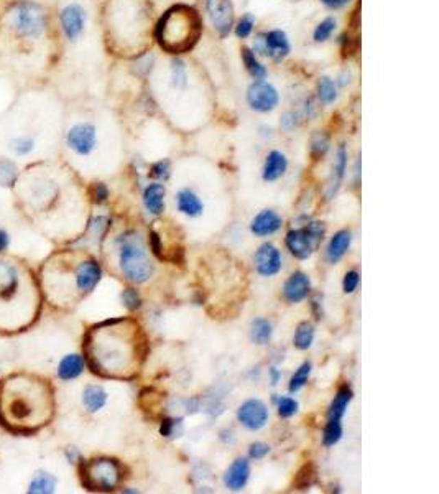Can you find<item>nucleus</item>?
Returning <instances> with one entry per match:
<instances>
[{
	"label": "nucleus",
	"instance_id": "473e14b6",
	"mask_svg": "<svg viewBox=\"0 0 439 494\" xmlns=\"http://www.w3.org/2000/svg\"><path fill=\"white\" fill-rule=\"evenodd\" d=\"M339 89L337 85H335L334 78L328 76V74H322V76L318 78L316 81V101L322 104V106L329 107L333 104L337 102L339 99Z\"/></svg>",
	"mask_w": 439,
	"mask_h": 494
},
{
	"label": "nucleus",
	"instance_id": "a878e982",
	"mask_svg": "<svg viewBox=\"0 0 439 494\" xmlns=\"http://www.w3.org/2000/svg\"><path fill=\"white\" fill-rule=\"evenodd\" d=\"M109 394L101 384H88L84 385L81 392V404L84 407L86 412L97 414L107 405Z\"/></svg>",
	"mask_w": 439,
	"mask_h": 494
},
{
	"label": "nucleus",
	"instance_id": "6e6552de",
	"mask_svg": "<svg viewBox=\"0 0 439 494\" xmlns=\"http://www.w3.org/2000/svg\"><path fill=\"white\" fill-rule=\"evenodd\" d=\"M139 326L126 318L97 323L86 331L82 351L89 371L109 379H123L134 371L139 355Z\"/></svg>",
	"mask_w": 439,
	"mask_h": 494
},
{
	"label": "nucleus",
	"instance_id": "4468645a",
	"mask_svg": "<svg viewBox=\"0 0 439 494\" xmlns=\"http://www.w3.org/2000/svg\"><path fill=\"white\" fill-rule=\"evenodd\" d=\"M252 49L262 60H270L272 63H283L292 55V40L287 32L281 28H270V30L257 32L252 41Z\"/></svg>",
	"mask_w": 439,
	"mask_h": 494
},
{
	"label": "nucleus",
	"instance_id": "c03bdc74",
	"mask_svg": "<svg viewBox=\"0 0 439 494\" xmlns=\"http://www.w3.org/2000/svg\"><path fill=\"white\" fill-rule=\"evenodd\" d=\"M301 122H303V117H301L300 112L295 109L285 111L280 117V127L281 131L285 132H293L295 128L300 127Z\"/></svg>",
	"mask_w": 439,
	"mask_h": 494
},
{
	"label": "nucleus",
	"instance_id": "aec40b11",
	"mask_svg": "<svg viewBox=\"0 0 439 494\" xmlns=\"http://www.w3.org/2000/svg\"><path fill=\"white\" fill-rule=\"evenodd\" d=\"M86 368H88V364H86L84 356L80 352H69L58 361L56 377L61 383H71V381L80 379L84 374Z\"/></svg>",
	"mask_w": 439,
	"mask_h": 494
},
{
	"label": "nucleus",
	"instance_id": "f8f14e48",
	"mask_svg": "<svg viewBox=\"0 0 439 494\" xmlns=\"http://www.w3.org/2000/svg\"><path fill=\"white\" fill-rule=\"evenodd\" d=\"M117 267L122 277L132 284H145L152 279L155 264L148 257L143 239L139 232L127 231L114 239Z\"/></svg>",
	"mask_w": 439,
	"mask_h": 494
},
{
	"label": "nucleus",
	"instance_id": "79ce46f5",
	"mask_svg": "<svg viewBox=\"0 0 439 494\" xmlns=\"http://www.w3.org/2000/svg\"><path fill=\"white\" fill-rule=\"evenodd\" d=\"M329 147H331V140H329V135H326L324 132H316L311 137V145H309V152H311V157L313 160H321L324 159L326 153L329 152Z\"/></svg>",
	"mask_w": 439,
	"mask_h": 494
},
{
	"label": "nucleus",
	"instance_id": "680f3d73",
	"mask_svg": "<svg viewBox=\"0 0 439 494\" xmlns=\"http://www.w3.org/2000/svg\"><path fill=\"white\" fill-rule=\"evenodd\" d=\"M259 134H260V137H263L265 140H270L273 137V128L270 126H262L260 127Z\"/></svg>",
	"mask_w": 439,
	"mask_h": 494
},
{
	"label": "nucleus",
	"instance_id": "39448f33",
	"mask_svg": "<svg viewBox=\"0 0 439 494\" xmlns=\"http://www.w3.org/2000/svg\"><path fill=\"white\" fill-rule=\"evenodd\" d=\"M36 276L45 303L68 310L96 290L104 271L96 257L81 249H60L38 265Z\"/></svg>",
	"mask_w": 439,
	"mask_h": 494
},
{
	"label": "nucleus",
	"instance_id": "dca6fc26",
	"mask_svg": "<svg viewBox=\"0 0 439 494\" xmlns=\"http://www.w3.org/2000/svg\"><path fill=\"white\" fill-rule=\"evenodd\" d=\"M280 91L267 80H257L248 85L246 102L248 109L255 114H270L280 106Z\"/></svg>",
	"mask_w": 439,
	"mask_h": 494
},
{
	"label": "nucleus",
	"instance_id": "5fc2aeb1",
	"mask_svg": "<svg viewBox=\"0 0 439 494\" xmlns=\"http://www.w3.org/2000/svg\"><path fill=\"white\" fill-rule=\"evenodd\" d=\"M12 244H14L12 232L5 226H0V256L10 254Z\"/></svg>",
	"mask_w": 439,
	"mask_h": 494
},
{
	"label": "nucleus",
	"instance_id": "09e8293b",
	"mask_svg": "<svg viewBox=\"0 0 439 494\" xmlns=\"http://www.w3.org/2000/svg\"><path fill=\"white\" fill-rule=\"evenodd\" d=\"M313 480H314V468H313L311 463H308V464H305L303 468H301L300 473H298L295 484H296L298 489H306V488L311 486Z\"/></svg>",
	"mask_w": 439,
	"mask_h": 494
},
{
	"label": "nucleus",
	"instance_id": "603ef678",
	"mask_svg": "<svg viewBox=\"0 0 439 494\" xmlns=\"http://www.w3.org/2000/svg\"><path fill=\"white\" fill-rule=\"evenodd\" d=\"M178 429H181L180 418H178V420H175V418H163L160 425V434L163 435V437H175L178 434Z\"/></svg>",
	"mask_w": 439,
	"mask_h": 494
},
{
	"label": "nucleus",
	"instance_id": "4c0bfd02",
	"mask_svg": "<svg viewBox=\"0 0 439 494\" xmlns=\"http://www.w3.org/2000/svg\"><path fill=\"white\" fill-rule=\"evenodd\" d=\"M19 165L15 160L7 159V157H0V186L3 188H14L16 178L20 175Z\"/></svg>",
	"mask_w": 439,
	"mask_h": 494
},
{
	"label": "nucleus",
	"instance_id": "a211bd4d",
	"mask_svg": "<svg viewBox=\"0 0 439 494\" xmlns=\"http://www.w3.org/2000/svg\"><path fill=\"white\" fill-rule=\"evenodd\" d=\"M255 271L262 277H275L283 267V257L280 249L272 243H265L255 251L254 256Z\"/></svg>",
	"mask_w": 439,
	"mask_h": 494
},
{
	"label": "nucleus",
	"instance_id": "2f4dec72",
	"mask_svg": "<svg viewBox=\"0 0 439 494\" xmlns=\"http://www.w3.org/2000/svg\"><path fill=\"white\" fill-rule=\"evenodd\" d=\"M112 227V219L109 218V216H104V214H97V216H93V218L89 219L88 226L84 227V240H94V243H97L99 246H101L102 243H104L106 238H107V232L110 231Z\"/></svg>",
	"mask_w": 439,
	"mask_h": 494
},
{
	"label": "nucleus",
	"instance_id": "4d7b16f0",
	"mask_svg": "<svg viewBox=\"0 0 439 494\" xmlns=\"http://www.w3.org/2000/svg\"><path fill=\"white\" fill-rule=\"evenodd\" d=\"M63 453H64L66 462H68L69 464H74V467H78V464L82 462L81 451L78 450L76 447H66L63 450Z\"/></svg>",
	"mask_w": 439,
	"mask_h": 494
},
{
	"label": "nucleus",
	"instance_id": "bb28decb",
	"mask_svg": "<svg viewBox=\"0 0 439 494\" xmlns=\"http://www.w3.org/2000/svg\"><path fill=\"white\" fill-rule=\"evenodd\" d=\"M176 207L181 214L188 216V218H200L204 211V205H202L200 194H198L191 188H181L175 197Z\"/></svg>",
	"mask_w": 439,
	"mask_h": 494
},
{
	"label": "nucleus",
	"instance_id": "4be33fe9",
	"mask_svg": "<svg viewBox=\"0 0 439 494\" xmlns=\"http://www.w3.org/2000/svg\"><path fill=\"white\" fill-rule=\"evenodd\" d=\"M283 226L281 216L273 210H263L250 221V231L257 238H268L278 232Z\"/></svg>",
	"mask_w": 439,
	"mask_h": 494
},
{
	"label": "nucleus",
	"instance_id": "9d476101",
	"mask_svg": "<svg viewBox=\"0 0 439 494\" xmlns=\"http://www.w3.org/2000/svg\"><path fill=\"white\" fill-rule=\"evenodd\" d=\"M58 38V63L53 76L64 69L71 61L94 45V15L91 0H58L53 8ZM51 76V78H53Z\"/></svg>",
	"mask_w": 439,
	"mask_h": 494
},
{
	"label": "nucleus",
	"instance_id": "412c9836",
	"mask_svg": "<svg viewBox=\"0 0 439 494\" xmlns=\"http://www.w3.org/2000/svg\"><path fill=\"white\" fill-rule=\"evenodd\" d=\"M311 292V280L305 272H293L283 285V298L292 305L308 298Z\"/></svg>",
	"mask_w": 439,
	"mask_h": 494
},
{
	"label": "nucleus",
	"instance_id": "20e7f679",
	"mask_svg": "<svg viewBox=\"0 0 439 494\" xmlns=\"http://www.w3.org/2000/svg\"><path fill=\"white\" fill-rule=\"evenodd\" d=\"M56 394L48 377L32 371L0 379V427L15 437H33L55 420Z\"/></svg>",
	"mask_w": 439,
	"mask_h": 494
},
{
	"label": "nucleus",
	"instance_id": "ddd939ff",
	"mask_svg": "<svg viewBox=\"0 0 439 494\" xmlns=\"http://www.w3.org/2000/svg\"><path fill=\"white\" fill-rule=\"evenodd\" d=\"M81 484L88 491L112 493L122 486L126 478V470L122 463L109 456H96L91 460H82L78 464Z\"/></svg>",
	"mask_w": 439,
	"mask_h": 494
},
{
	"label": "nucleus",
	"instance_id": "393cba45",
	"mask_svg": "<svg viewBox=\"0 0 439 494\" xmlns=\"http://www.w3.org/2000/svg\"><path fill=\"white\" fill-rule=\"evenodd\" d=\"M347 148L346 145L341 144L337 147V152H335V159H334V165L333 170H331V178H329V183H328V199H333L335 194H337L339 188H341L344 178H346V172H347Z\"/></svg>",
	"mask_w": 439,
	"mask_h": 494
},
{
	"label": "nucleus",
	"instance_id": "49530a36",
	"mask_svg": "<svg viewBox=\"0 0 439 494\" xmlns=\"http://www.w3.org/2000/svg\"><path fill=\"white\" fill-rule=\"evenodd\" d=\"M298 402L292 397H280L276 401V410H278V415L281 418H289L293 417L298 412Z\"/></svg>",
	"mask_w": 439,
	"mask_h": 494
},
{
	"label": "nucleus",
	"instance_id": "58836bf2",
	"mask_svg": "<svg viewBox=\"0 0 439 494\" xmlns=\"http://www.w3.org/2000/svg\"><path fill=\"white\" fill-rule=\"evenodd\" d=\"M314 335H316V330H314V325L309 322L300 323L295 331V336H293V344H295L296 350L306 351L313 346Z\"/></svg>",
	"mask_w": 439,
	"mask_h": 494
},
{
	"label": "nucleus",
	"instance_id": "37998d69",
	"mask_svg": "<svg viewBox=\"0 0 439 494\" xmlns=\"http://www.w3.org/2000/svg\"><path fill=\"white\" fill-rule=\"evenodd\" d=\"M342 438V423L341 422H328L324 427V435H322V443L326 447H334Z\"/></svg>",
	"mask_w": 439,
	"mask_h": 494
},
{
	"label": "nucleus",
	"instance_id": "864d4df0",
	"mask_svg": "<svg viewBox=\"0 0 439 494\" xmlns=\"http://www.w3.org/2000/svg\"><path fill=\"white\" fill-rule=\"evenodd\" d=\"M268 453H270V447H268L267 443L255 442V443H252L250 447H248V458L255 460V462H259V460H263Z\"/></svg>",
	"mask_w": 439,
	"mask_h": 494
},
{
	"label": "nucleus",
	"instance_id": "de8ad7c7",
	"mask_svg": "<svg viewBox=\"0 0 439 494\" xmlns=\"http://www.w3.org/2000/svg\"><path fill=\"white\" fill-rule=\"evenodd\" d=\"M169 175H171V165H169L168 160L155 161V164L150 167V172H148V177L163 181L168 180Z\"/></svg>",
	"mask_w": 439,
	"mask_h": 494
},
{
	"label": "nucleus",
	"instance_id": "0eeeda50",
	"mask_svg": "<svg viewBox=\"0 0 439 494\" xmlns=\"http://www.w3.org/2000/svg\"><path fill=\"white\" fill-rule=\"evenodd\" d=\"M112 120L106 109L93 102H78L64 109L60 137V155L71 172L96 167L104 155Z\"/></svg>",
	"mask_w": 439,
	"mask_h": 494
},
{
	"label": "nucleus",
	"instance_id": "bf43d9fd",
	"mask_svg": "<svg viewBox=\"0 0 439 494\" xmlns=\"http://www.w3.org/2000/svg\"><path fill=\"white\" fill-rule=\"evenodd\" d=\"M352 82V73L351 69H344V71L339 73V76L335 78V85H337L339 89H346Z\"/></svg>",
	"mask_w": 439,
	"mask_h": 494
},
{
	"label": "nucleus",
	"instance_id": "e2e57ef3",
	"mask_svg": "<svg viewBox=\"0 0 439 494\" xmlns=\"http://www.w3.org/2000/svg\"><path fill=\"white\" fill-rule=\"evenodd\" d=\"M289 2H300V0H289Z\"/></svg>",
	"mask_w": 439,
	"mask_h": 494
},
{
	"label": "nucleus",
	"instance_id": "72a5a7b5",
	"mask_svg": "<svg viewBox=\"0 0 439 494\" xmlns=\"http://www.w3.org/2000/svg\"><path fill=\"white\" fill-rule=\"evenodd\" d=\"M352 397V389L347 384H344L341 389H339L337 394H335L334 401L331 402L329 410H328V422H341L342 417L347 412V407H349Z\"/></svg>",
	"mask_w": 439,
	"mask_h": 494
},
{
	"label": "nucleus",
	"instance_id": "6ab92c4d",
	"mask_svg": "<svg viewBox=\"0 0 439 494\" xmlns=\"http://www.w3.org/2000/svg\"><path fill=\"white\" fill-rule=\"evenodd\" d=\"M268 417L270 414H268L267 405L260 398H248L244 404H240L237 410V420L250 431L262 430L267 425Z\"/></svg>",
	"mask_w": 439,
	"mask_h": 494
},
{
	"label": "nucleus",
	"instance_id": "b1692460",
	"mask_svg": "<svg viewBox=\"0 0 439 494\" xmlns=\"http://www.w3.org/2000/svg\"><path fill=\"white\" fill-rule=\"evenodd\" d=\"M250 478V463L246 458H237L224 475V484L230 491H242Z\"/></svg>",
	"mask_w": 439,
	"mask_h": 494
},
{
	"label": "nucleus",
	"instance_id": "7ed1b4c3",
	"mask_svg": "<svg viewBox=\"0 0 439 494\" xmlns=\"http://www.w3.org/2000/svg\"><path fill=\"white\" fill-rule=\"evenodd\" d=\"M14 201L19 213L33 229L47 239H66V207L74 203L71 168L55 159L23 165L14 188Z\"/></svg>",
	"mask_w": 439,
	"mask_h": 494
},
{
	"label": "nucleus",
	"instance_id": "1a4fd4ad",
	"mask_svg": "<svg viewBox=\"0 0 439 494\" xmlns=\"http://www.w3.org/2000/svg\"><path fill=\"white\" fill-rule=\"evenodd\" d=\"M99 19L102 43L112 55L135 58L148 52L155 28L152 0H104Z\"/></svg>",
	"mask_w": 439,
	"mask_h": 494
},
{
	"label": "nucleus",
	"instance_id": "a18cd8bd",
	"mask_svg": "<svg viewBox=\"0 0 439 494\" xmlns=\"http://www.w3.org/2000/svg\"><path fill=\"white\" fill-rule=\"evenodd\" d=\"M120 298H122L123 306H126L128 311H137L142 308V297H140V293L137 292L135 289L122 290Z\"/></svg>",
	"mask_w": 439,
	"mask_h": 494
},
{
	"label": "nucleus",
	"instance_id": "a19ab883",
	"mask_svg": "<svg viewBox=\"0 0 439 494\" xmlns=\"http://www.w3.org/2000/svg\"><path fill=\"white\" fill-rule=\"evenodd\" d=\"M311 369H313V364L309 363V361H306V363L301 364V366L296 369L295 374L292 376V379H289L288 391L292 392V394L300 392L301 389H303L305 385L308 384L309 376H311Z\"/></svg>",
	"mask_w": 439,
	"mask_h": 494
},
{
	"label": "nucleus",
	"instance_id": "f257e3e1",
	"mask_svg": "<svg viewBox=\"0 0 439 494\" xmlns=\"http://www.w3.org/2000/svg\"><path fill=\"white\" fill-rule=\"evenodd\" d=\"M56 63L53 8L40 0H7L0 7V71L27 88L48 82Z\"/></svg>",
	"mask_w": 439,
	"mask_h": 494
},
{
	"label": "nucleus",
	"instance_id": "052dcab7",
	"mask_svg": "<svg viewBox=\"0 0 439 494\" xmlns=\"http://www.w3.org/2000/svg\"><path fill=\"white\" fill-rule=\"evenodd\" d=\"M268 374H270V383L272 385H276L281 381V371L278 368H270V371H268Z\"/></svg>",
	"mask_w": 439,
	"mask_h": 494
},
{
	"label": "nucleus",
	"instance_id": "9b49d317",
	"mask_svg": "<svg viewBox=\"0 0 439 494\" xmlns=\"http://www.w3.org/2000/svg\"><path fill=\"white\" fill-rule=\"evenodd\" d=\"M202 35V19L196 8L186 3L169 7L153 28L158 47L169 56H181L196 47Z\"/></svg>",
	"mask_w": 439,
	"mask_h": 494
},
{
	"label": "nucleus",
	"instance_id": "3c124183",
	"mask_svg": "<svg viewBox=\"0 0 439 494\" xmlns=\"http://www.w3.org/2000/svg\"><path fill=\"white\" fill-rule=\"evenodd\" d=\"M360 284V276L357 271H349L344 276V280H342V290L344 293H354L355 290H357Z\"/></svg>",
	"mask_w": 439,
	"mask_h": 494
},
{
	"label": "nucleus",
	"instance_id": "6e6d98bb",
	"mask_svg": "<svg viewBox=\"0 0 439 494\" xmlns=\"http://www.w3.org/2000/svg\"><path fill=\"white\" fill-rule=\"evenodd\" d=\"M148 243H150V249L152 252L155 254L158 259L163 260L165 259V254H163V244H161V238L158 232L155 231H150V234H148Z\"/></svg>",
	"mask_w": 439,
	"mask_h": 494
},
{
	"label": "nucleus",
	"instance_id": "423d86ee",
	"mask_svg": "<svg viewBox=\"0 0 439 494\" xmlns=\"http://www.w3.org/2000/svg\"><path fill=\"white\" fill-rule=\"evenodd\" d=\"M43 293L36 271L23 257L0 256V335L32 330L43 313Z\"/></svg>",
	"mask_w": 439,
	"mask_h": 494
},
{
	"label": "nucleus",
	"instance_id": "c85d7f7f",
	"mask_svg": "<svg viewBox=\"0 0 439 494\" xmlns=\"http://www.w3.org/2000/svg\"><path fill=\"white\" fill-rule=\"evenodd\" d=\"M351 244H352V232L349 229H342L335 232L333 238H331L328 247H326V259H328V262L337 264L339 260L347 254V251L351 249Z\"/></svg>",
	"mask_w": 439,
	"mask_h": 494
},
{
	"label": "nucleus",
	"instance_id": "c756f323",
	"mask_svg": "<svg viewBox=\"0 0 439 494\" xmlns=\"http://www.w3.org/2000/svg\"><path fill=\"white\" fill-rule=\"evenodd\" d=\"M240 60H242L244 68L248 76L252 80H267L268 78V68L265 66L263 60L260 56H257L254 53V49L250 47H242L240 48Z\"/></svg>",
	"mask_w": 439,
	"mask_h": 494
},
{
	"label": "nucleus",
	"instance_id": "2eb2a0df",
	"mask_svg": "<svg viewBox=\"0 0 439 494\" xmlns=\"http://www.w3.org/2000/svg\"><path fill=\"white\" fill-rule=\"evenodd\" d=\"M326 234V224L322 221H311L306 224L305 227L288 231L285 244L292 256H295L300 260H308L313 256V252L320 247Z\"/></svg>",
	"mask_w": 439,
	"mask_h": 494
},
{
	"label": "nucleus",
	"instance_id": "7c9ffc66",
	"mask_svg": "<svg viewBox=\"0 0 439 494\" xmlns=\"http://www.w3.org/2000/svg\"><path fill=\"white\" fill-rule=\"evenodd\" d=\"M58 480L53 473L47 470H38L30 476L27 483L28 494H51L56 491Z\"/></svg>",
	"mask_w": 439,
	"mask_h": 494
},
{
	"label": "nucleus",
	"instance_id": "8fccbe9b",
	"mask_svg": "<svg viewBox=\"0 0 439 494\" xmlns=\"http://www.w3.org/2000/svg\"><path fill=\"white\" fill-rule=\"evenodd\" d=\"M339 45H341L342 56L347 58L355 52V48H357V38H355V36H352L349 32H344L342 35L339 36Z\"/></svg>",
	"mask_w": 439,
	"mask_h": 494
},
{
	"label": "nucleus",
	"instance_id": "e433bc0d",
	"mask_svg": "<svg viewBox=\"0 0 439 494\" xmlns=\"http://www.w3.org/2000/svg\"><path fill=\"white\" fill-rule=\"evenodd\" d=\"M255 25H257L255 15L250 14V12H246V14H242V16H239V19L235 20L232 33H234L237 40L246 41L250 38V36H254Z\"/></svg>",
	"mask_w": 439,
	"mask_h": 494
},
{
	"label": "nucleus",
	"instance_id": "f3484780",
	"mask_svg": "<svg viewBox=\"0 0 439 494\" xmlns=\"http://www.w3.org/2000/svg\"><path fill=\"white\" fill-rule=\"evenodd\" d=\"M204 12L219 38H227L235 23V8L232 0H204Z\"/></svg>",
	"mask_w": 439,
	"mask_h": 494
},
{
	"label": "nucleus",
	"instance_id": "5701e85b",
	"mask_svg": "<svg viewBox=\"0 0 439 494\" xmlns=\"http://www.w3.org/2000/svg\"><path fill=\"white\" fill-rule=\"evenodd\" d=\"M288 157L281 150L273 148L268 152L262 167V178L265 183H273V181H278L281 177H285V173L288 172Z\"/></svg>",
	"mask_w": 439,
	"mask_h": 494
},
{
	"label": "nucleus",
	"instance_id": "c9c22d12",
	"mask_svg": "<svg viewBox=\"0 0 439 494\" xmlns=\"http://www.w3.org/2000/svg\"><path fill=\"white\" fill-rule=\"evenodd\" d=\"M273 336V326L268 319L265 318H255L250 325V339L252 343L263 346V344L270 343Z\"/></svg>",
	"mask_w": 439,
	"mask_h": 494
},
{
	"label": "nucleus",
	"instance_id": "f704fd0d",
	"mask_svg": "<svg viewBox=\"0 0 439 494\" xmlns=\"http://www.w3.org/2000/svg\"><path fill=\"white\" fill-rule=\"evenodd\" d=\"M337 27H339V22L334 15L324 16V19H322L321 22H318L316 27L313 28V33H311L313 41L318 45L328 43V41L335 35V32H337Z\"/></svg>",
	"mask_w": 439,
	"mask_h": 494
},
{
	"label": "nucleus",
	"instance_id": "13d9d810",
	"mask_svg": "<svg viewBox=\"0 0 439 494\" xmlns=\"http://www.w3.org/2000/svg\"><path fill=\"white\" fill-rule=\"evenodd\" d=\"M320 2L326 8H328V10L339 12V10H344V8L349 7L354 0H320Z\"/></svg>",
	"mask_w": 439,
	"mask_h": 494
},
{
	"label": "nucleus",
	"instance_id": "f03ea898",
	"mask_svg": "<svg viewBox=\"0 0 439 494\" xmlns=\"http://www.w3.org/2000/svg\"><path fill=\"white\" fill-rule=\"evenodd\" d=\"M66 104L49 82L22 88L0 117V157L22 161L51 160L60 152Z\"/></svg>",
	"mask_w": 439,
	"mask_h": 494
},
{
	"label": "nucleus",
	"instance_id": "ea45409f",
	"mask_svg": "<svg viewBox=\"0 0 439 494\" xmlns=\"http://www.w3.org/2000/svg\"><path fill=\"white\" fill-rule=\"evenodd\" d=\"M86 194H88L89 201L93 203V205L102 206L109 201L110 190H109V186L104 183V181L96 180V181H93V183H89L88 190H86Z\"/></svg>",
	"mask_w": 439,
	"mask_h": 494
},
{
	"label": "nucleus",
	"instance_id": "cd10ccee",
	"mask_svg": "<svg viewBox=\"0 0 439 494\" xmlns=\"http://www.w3.org/2000/svg\"><path fill=\"white\" fill-rule=\"evenodd\" d=\"M165 197H167V188H165L163 183L155 181V183L147 185V188L143 190V194H142L145 210H147L148 213L153 216L163 214Z\"/></svg>",
	"mask_w": 439,
	"mask_h": 494
}]
</instances>
